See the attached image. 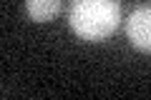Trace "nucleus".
Wrapping results in <instances>:
<instances>
[{"instance_id":"nucleus-2","label":"nucleus","mask_w":151,"mask_h":100,"mask_svg":"<svg viewBox=\"0 0 151 100\" xmlns=\"http://www.w3.org/2000/svg\"><path fill=\"white\" fill-rule=\"evenodd\" d=\"M126 35L141 53H151V5H141L131 13L126 23Z\"/></svg>"},{"instance_id":"nucleus-1","label":"nucleus","mask_w":151,"mask_h":100,"mask_svg":"<svg viewBox=\"0 0 151 100\" xmlns=\"http://www.w3.org/2000/svg\"><path fill=\"white\" fill-rule=\"evenodd\" d=\"M70 30L81 40H106L121 23L119 0H73L68 10Z\"/></svg>"},{"instance_id":"nucleus-3","label":"nucleus","mask_w":151,"mask_h":100,"mask_svg":"<svg viewBox=\"0 0 151 100\" xmlns=\"http://www.w3.org/2000/svg\"><path fill=\"white\" fill-rule=\"evenodd\" d=\"M63 8V0H25V13L33 23H48Z\"/></svg>"}]
</instances>
